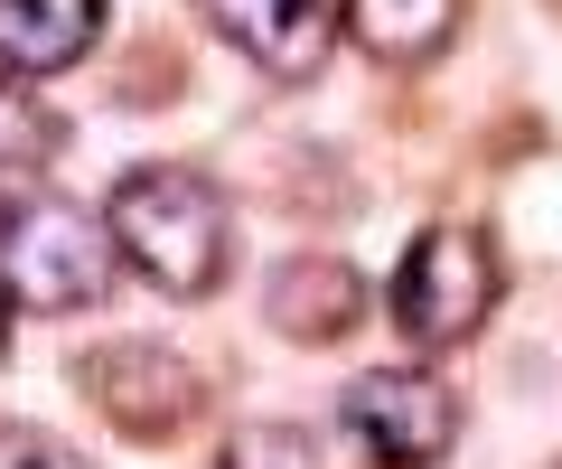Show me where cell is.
Masks as SVG:
<instances>
[{"label":"cell","instance_id":"cell-2","mask_svg":"<svg viewBox=\"0 0 562 469\" xmlns=\"http://www.w3.org/2000/svg\"><path fill=\"white\" fill-rule=\"evenodd\" d=\"M103 291H113V235H103V216L57 198L47 179L0 169V301L66 320V310H94Z\"/></svg>","mask_w":562,"mask_h":469},{"label":"cell","instance_id":"cell-5","mask_svg":"<svg viewBox=\"0 0 562 469\" xmlns=\"http://www.w3.org/2000/svg\"><path fill=\"white\" fill-rule=\"evenodd\" d=\"M76 386L94 394V404L113 413L132 442H179V432L198 423V404H206V394H198V367H188V357H169V347H150V338L85 357Z\"/></svg>","mask_w":562,"mask_h":469},{"label":"cell","instance_id":"cell-11","mask_svg":"<svg viewBox=\"0 0 562 469\" xmlns=\"http://www.w3.org/2000/svg\"><path fill=\"white\" fill-rule=\"evenodd\" d=\"M0 469H94L76 442H57V432L20 423V432H0Z\"/></svg>","mask_w":562,"mask_h":469},{"label":"cell","instance_id":"cell-9","mask_svg":"<svg viewBox=\"0 0 562 469\" xmlns=\"http://www.w3.org/2000/svg\"><path fill=\"white\" fill-rule=\"evenodd\" d=\"M338 29L375 66H431L450 38H460V0H347Z\"/></svg>","mask_w":562,"mask_h":469},{"label":"cell","instance_id":"cell-7","mask_svg":"<svg viewBox=\"0 0 562 469\" xmlns=\"http://www.w3.org/2000/svg\"><path fill=\"white\" fill-rule=\"evenodd\" d=\"M103 38V0H0V76H66Z\"/></svg>","mask_w":562,"mask_h":469},{"label":"cell","instance_id":"cell-3","mask_svg":"<svg viewBox=\"0 0 562 469\" xmlns=\"http://www.w3.org/2000/svg\"><path fill=\"white\" fill-rule=\"evenodd\" d=\"M497 291H506V272H497V245H487L479 225H431L394 264V282H384V320H394L403 347L441 357V347H460V338L487 328Z\"/></svg>","mask_w":562,"mask_h":469},{"label":"cell","instance_id":"cell-1","mask_svg":"<svg viewBox=\"0 0 562 469\" xmlns=\"http://www.w3.org/2000/svg\"><path fill=\"white\" fill-rule=\"evenodd\" d=\"M103 235H113V264L160 282L169 301H206L225 282V198L198 169H169V160L122 169L103 198Z\"/></svg>","mask_w":562,"mask_h":469},{"label":"cell","instance_id":"cell-6","mask_svg":"<svg viewBox=\"0 0 562 469\" xmlns=\"http://www.w3.org/2000/svg\"><path fill=\"white\" fill-rule=\"evenodd\" d=\"M198 20L262 66L272 85H310L338 47V0H198Z\"/></svg>","mask_w":562,"mask_h":469},{"label":"cell","instance_id":"cell-4","mask_svg":"<svg viewBox=\"0 0 562 469\" xmlns=\"http://www.w3.org/2000/svg\"><path fill=\"white\" fill-rule=\"evenodd\" d=\"M338 423L357 432V450L375 469H431L460 442V394H450L441 376H422V367H375V376L347 386Z\"/></svg>","mask_w":562,"mask_h":469},{"label":"cell","instance_id":"cell-8","mask_svg":"<svg viewBox=\"0 0 562 469\" xmlns=\"http://www.w3.org/2000/svg\"><path fill=\"white\" fill-rule=\"evenodd\" d=\"M262 310H272L281 338L328 347V338H347V328H357L366 291H357V272H347L338 254H291V264L272 272V291H262Z\"/></svg>","mask_w":562,"mask_h":469},{"label":"cell","instance_id":"cell-12","mask_svg":"<svg viewBox=\"0 0 562 469\" xmlns=\"http://www.w3.org/2000/svg\"><path fill=\"white\" fill-rule=\"evenodd\" d=\"M0 347H10V301H0Z\"/></svg>","mask_w":562,"mask_h":469},{"label":"cell","instance_id":"cell-10","mask_svg":"<svg viewBox=\"0 0 562 469\" xmlns=\"http://www.w3.org/2000/svg\"><path fill=\"white\" fill-rule=\"evenodd\" d=\"M216 469H319V442L301 423H244Z\"/></svg>","mask_w":562,"mask_h":469}]
</instances>
